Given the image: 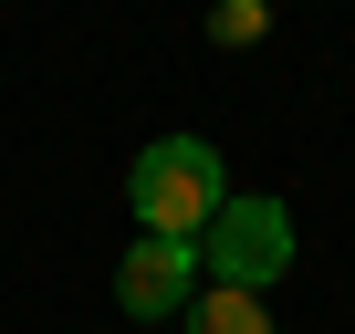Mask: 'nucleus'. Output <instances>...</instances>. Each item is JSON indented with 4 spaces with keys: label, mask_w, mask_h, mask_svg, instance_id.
Instances as JSON below:
<instances>
[{
    "label": "nucleus",
    "mask_w": 355,
    "mask_h": 334,
    "mask_svg": "<svg viewBox=\"0 0 355 334\" xmlns=\"http://www.w3.org/2000/svg\"><path fill=\"white\" fill-rule=\"evenodd\" d=\"M146 240H209V220L230 209V178H220V146L209 136H157L136 157V178H125Z\"/></svg>",
    "instance_id": "1"
},
{
    "label": "nucleus",
    "mask_w": 355,
    "mask_h": 334,
    "mask_svg": "<svg viewBox=\"0 0 355 334\" xmlns=\"http://www.w3.org/2000/svg\"><path fill=\"white\" fill-rule=\"evenodd\" d=\"M199 261H209L230 292H272V282L293 272V209H282V199H230V209L209 220Z\"/></svg>",
    "instance_id": "2"
},
{
    "label": "nucleus",
    "mask_w": 355,
    "mask_h": 334,
    "mask_svg": "<svg viewBox=\"0 0 355 334\" xmlns=\"http://www.w3.org/2000/svg\"><path fill=\"white\" fill-rule=\"evenodd\" d=\"M115 303L136 324H178V313L199 303V240H136L115 261Z\"/></svg>",
    "instance_id": "3"
},
{
    "label": "nucleus",
    "mask_w": 355,
    "mask_h": 334,
    "mask_svg": "<svg viewBox=\"0 0 355 334\" xmlns=\"http://www.w3.org/2000/svg\"><path fill=\"white\" fill-rule=\"evenodd\" d=\"M178 334H272V313H261V292H230V282H209L189 313H178Z\"/></svg>",
    "instance_id": "4"
},
{
    "label": "nucleus",
    "mask_w": 355,
    "mask_h": 334,
    "mask_svg": "<svg viewBox=\"0 0 355 334\" xmlns=\"http://www.w3.org/2000/svg\"><path fill=\"white\" fill-rule=\"evenodd\" d=\"M272 32V0H220V11H209V42L220 53H241V42H261Z\"/></svg>",
    "instance_id": "5"
}]
</instances>
